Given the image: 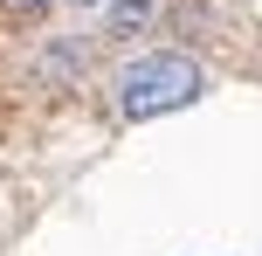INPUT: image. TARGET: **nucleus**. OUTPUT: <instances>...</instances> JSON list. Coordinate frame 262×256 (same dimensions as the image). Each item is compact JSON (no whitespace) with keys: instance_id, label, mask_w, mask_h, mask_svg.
Returning <instances> with one entry per match:
<instances>
[{"instance_id":"1","label":"nucleus","mask_w":262,"mask_h":256,"mask_svg":"<svg viewBox=\"0 0 262 256\" xmlns=\"http://www.w3.org/2000/svg\"><path fill=\"white\" fill-rule=\"evenodd\" d=\"M207 90V69L180 49H152V55H131V63L111 76V111L124 125H152L166 111H186L193 97Z\"/></svg>"},{"instance_id":"2","label":"nucleus","mask_w":262,"mask_h":256,"mask_svg":"<svg viewBox=\"0 0 262 256\" xmlns=\"http://www.w3.org/2000/svg\"><path fill=\"white\" fill-rule=\"evenodd\" d=\"M83 69H90V42L83 35H49L35 49V63H28V76H35L41 90H76Z\"/></svg>"},{"instance_id":"3","label":"nucleus","mask_w":262,"mask_h":256,"mask_svg":"<svg viewBox=\"0 0 262 256\" xmlns=\"http://www.w3.org/2000/svg\"><path fill=\"white\" fill-rule=\"evenodd\" d=\"M159 21V0H104V42H138L145 28Z\"/></svg>"},{"instance_id":"4","label":"nucleus","mask_w":262,"mask_h":256,"mask_svg":"<svg viewBox=\"0 0 262 256\" xmlns=\"http://www.w3.org/2000/svg\"><path fill=\"white\" fill-rule=\"evenodd\" d=\"M49 7H55V0H0V14H7V21H41Z\"/></svg>"},{"instance_id":"5","label":"nucleus","mask_w":262,"mask_h":256,"mask_svg":"<svg viewBox=\"0 0 262 256\" xmlns=\"http://www.w3.org/2000/svg\"><path fill=\"white\" fill-rule=\"evenodd\" d=\"M76 7H104V0H76Z\"/></svg>"}]
</instances>
